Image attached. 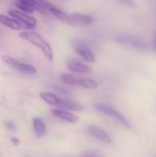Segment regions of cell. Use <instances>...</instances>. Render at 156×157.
<instances>
[{"label": "cell", "mask_w": 156, "mask_h": 157, "mask_svg": "<svg viewBox=\"0 0 156 157\" xmlns=\"http://www.w3.org/2000/svg\"><path fill=\"white\" fill-rule=\"evenodd\" d=\"M19 37L21 39L29 41V43H31L38 49H40L50 61H52L53 53H52L51 46L41 35H40L39 33H37L35 31L25 30V31H22L19 33Z\"/></svg>", "instance_id": "6da1fadb"}, {"label": "cell", "mask_w": 156, "mask_h": 157, "mask_svg": "<svg viewBox=\"0 0 156 157\" xmlns=\"http://www.w3.org/2000/svg\"><path fill=\"white\" fill-rule=\"evenodd\" d=\"M95 109L97 111H99L100 113L114 119L116 121L120 122L121 125H123L127 129H131V126L130 122L128 121V120L120 111L115 109L113 107H111L109 105H107V104H96Z\"/></svg>", "instance_id": "7a4b0ae2"}, {"label": "cell", "mask_w": 156, "mask_h": 157, "mask_svg": "<svg viewBox=\"0 0 156 157\" xmlns=\"http://www.w3.org/2000/svg\"><path fill=\"white\" fill-rule=\"evenodd\" d=\"M2 60L9 64L11 67H13L14 69H16L17 71L23 73V74H27V75H34L37 73V70L34 66H32L31 64L26 63H22L18 60H17L16 58L10 56V55H3L2 56Z\"/></svg>", "instance_id": "3957f363"}, {"label": "cell", "mask_w": 156, "mask_h": 157, "mask_svg": "<svg viewBox=\"0 0 156 157\" xmlns=\"http://www.w3.org/2000/svg\"><path fill=\"white\" fill-rule=\"evenodd\" d=\"M8 14L14 17L15 19H17L23 27V29H26L27 30L29 29H32L37 26V19L30 16L29 14L24 13L22 11H18V10H9Z\"/></svg>", "instance_id": "277c9868"}, {"label": "cell", "mask_w": 156, "mask_h": 157, "mask_svg": "<svg viewBox=\"0 0 156 157\" xmlns=\"http://www.w3.org/2000/svg\"><path fill=\"white\" fill-rule=\"evenodd\" d=\"M16 6L20 9V11L27 14H32L34 11H38L40 13L47 12L39 0H17Z\"/></svg>", "instance_id": "5b68a950"}, {"label": "cell", "mask_w": 156, "mask_h": 157, "mask_svg": "<svg viewBox=\"0 0 156 157\" xmlns=\"http://www.w3.org/2000/svg\"><path fill=\"white\" fill-rule=\"evenodd\" d=\"M39 2L40 3V5L44 7V9L47 12L51 13L56 18L60 19L61 21H63L64 23L72 25L71 20H70V15H67L64 11H63L62 9H60L56 6L52 5L51 3L48 2L47 0H39Z\"/></svg>", "instance_id": "8992f818"}, {"label": "cell", "mask_w": 156, "mask_h": 157, "mask_svg": "<svg viewBox=\"0 0 156 157\" xmlns=\"http://www.w3.org/2000/svg\"><path fill=\"white\" fill-rule=\"evenodd\" d=\"M74 52L86 62L88 63H94L96 60V56L90 46L84 42V41H77L74 44Z\"/></svg>", "instance_id": "52a82bcc"}, {"label": "cell", "mask_w": 156, "mask_h": 157, "mask_svg": "<svg viewBox=\"0 0 156 157\" xmlns=\"http://www.w3.org/2000/svg\"><path fill=\"white\" fill-rule=\"evenodd\" d=\"M117 41L120 44L123 45H127L131 48L139 50V51H146L149 49V46L143 42V40H141L140 39L134 37V36H128V35H124V36H119L117 37Z\"/></svg>", "instance_id": "ba28073f"}, {"label": "cell", "mask_w": 156, "mask_h": 157, "mask_svg": "<svg viewBox=\"0 0 156 157\" xmlns=\"http://www.w3.org/2000/svg\"><path fill=\"white\" fill-rule=\"evenodd\" d=\"M86 132L92 136L93 138L100 141L101 143L104 144H110L111 143V138L109 134L103 129L95 126V125H90L86 128Z\"/></svg>", "instance_id": "9c48e42d"}, {"label": "cell", "mask_w": 156, "mask_h": 157, "mask_svg": "<svg viewBox=\"0 0 156 157\" xmlns=\"http://www.w3.org/2000/svg\"><path fill=\"white\" fill-rule=\"evenodd\" d=\"M70 20L72 25H76L80 27H86L93 23L94 19L90 15L83 14V13H72L70 15Z\"/></svg>", "instance_id": "30bf717a"}, {"label": "cell", "mask_w": 156, "mask_h": 157, "mask_svg": "<svg viewBox=\"0 0 156 157\" xmlns=\"http://www.w3.org/2000/svg\"><path fill=\"white\" fill-rule=\"evenodd\" d=\"M51 113L55 117L69 123H75L79 121V118L75 114H73L70 111L63 109H53L51 110Z\"/></svg>", "instance_id": "8fae6325"}, {"label": "cell", "mask_w": 156, "mask_h": 157, "mask_svg": "<svg viewBox=\"0 0 156 157\" xmlns=\"http://www.w3.org/2000/svg\"><path fill=\"white\" fill-rule=\"evenodd\" d=\"M68 69L73 73L78 74H87L92 72V67L76 60H71L68 63Z\"/></svg>", "instance_id": "7c38bea8"}, {"label": "cell", "mask_w": 156, "mask_h": 157, "mask_svg": "<svg viewBox=\"0 0 156 157\" xmlns=\"http://www.w3.org/2000/svg\"><path fill=\"white\" fill-rule=\"evenodd\" d=\"M0 23L11 29H14V30H19V29H23L22 25L17 19H15L14 17H10L4 14L0 15Z\"/></svg>", "instance_id": "4fadbf2b"}, {"label": "cell", "mask_w": 156, "mask_h": 157, "mask_svg": "<svg viewBox=\"0 0 156 157\" xmlns=\"http://www.w3.org/2000/svg\"><path fill=\"white\" fill-rule=\"evenodd\" d=\"M74 86H80L86 89H94L97 87V83L91 78H74Z\"/></svg>", "instance_id": "5bb4252c"}, {"label": "cell", "mask_w": 156, "mask_h": 157, "mask_svg": "<svg viewBox=\"0 0 156 157\" xmlns=\"http://www.w3.org/2000/svg\"><path fill=\"white\" fill-rule=\"evenodd\" d=\"M40 97L44 102L51 106H60L61 99H62L55 94H52L50 92H42L40 94Z\"/></svg>", "instance_id": "9a60e30c"}, {"label": "cell", "mask_w": 156, "mask_h": 157, "mask_svg": "<svg viewBox=\"0 0 156 157\" xmlns=\"http://www.w3.org/2000/svg\"><path fill=\"white\" fill-rule=\"evenodd\" d=\"M59 107H61L63 109L72 110V111H78V110L82 109V107L80 105H78L77 103H75L70 99H67V98H62Z\"/></svg>", "instance_id": "2e32d148"}, {"label": "cell", "mask_w": 156, "mask_h": 157, "mask_svg": "<svg viewBox=\"0 0 156 157\" xmlns=\"http://www.w3.org/2000/svg\"><path fill=\"white\" fill-rule=\"evenodd\" d=\"M32 124H33L34 132H35L37 136L41 137V136H43L45 134L46 126H45L44 122L42 121V120L39 119V118H34L33 121H32Z\"/></svg>", "instance_id": "e0dca14e"}, {"label": "cell", "mask_w": 156, "mask_h": 157, "mask_svg": "<svg viewBox=\"0 0 156 157\" xmlns=\"http://www.w3.org/2000/svg\"><path fill=\"white\" fill-rule=\"evenodd\" d=\"M79 157H105L101 153L94 150H87L82 153V155Z\"/></svg>", "instance_id": "ac0fdd59"}, {"label": "cell", "mask_w": 156, "mask_h": 157, "mask_svg": "<svg viewBox=\"0 0 156 157\" xmlns=\"http://www.w3.org/2000/svg\"><path fill=\"white\" fill-rule=\"evenodd\" d=\"M118 1H120L121 4H123V5L127 6H131V7H135L136 6L133 0H118Z\"/></svg>", "instance_id": "d6986e66"}, {"label": "cell", "mask_w": 156, "mask_h": 157, "mask_svg": "<svg viewBox=\"0 0 156 157\" xmlns=\"http://www.w3.org/2000/svg\"><path fill=\"white\" fill-rule=\"evenodd\" d=\"M5 126L9 131H15V129H16V126H15V124L12 121H6L5 123Z\"/></svg>", "instance_id": "ffe728a7"}, {"label": "cell", "mask_w": 156, "mask_h": 157, "mask_svg": "<svg viewBox=\"0 0 156 157\" xmlns=\"http://www.w3.org/2000/svg\"><path fill=\"white\" fill-rule=\"evenodd\" d=\"M59 92H61V93H63V94H64V95H70V93L68 92V90H66V89H63V87H57L56 88Z\"/></svg>", "instance_id": "44dd1931"}, {"label": "cell", "mask_w": 156, "mask_h": 157, "mask_svg": "<svg viewBox=\"0 0 156 157\" xmlns=\"http://www.w3.org/2000/svg\"><path fill=\"white\" fill-rule=\"evenodd\" d=\"M11 142H13V144H14L15 145H18V144H19V141H18L17 139L12 138V139H11Z\"/></svg>", "instance_id": "7402d4cb"}, {"label": "cell", "mask_w": 156, "mask_h": 157, "mask_svg": "<svg viewBox=\"0 0 156 157\" xmlns=\"http://www.w3.org/2000/svg\"><path fill=\"white\" fill-rule=\"evenodd\" d=\"M153 45H154V51L156 52V34H155V36H154V43H153Z\"/></svg>", "instance_id": "603a6c76"}]
</instances>
